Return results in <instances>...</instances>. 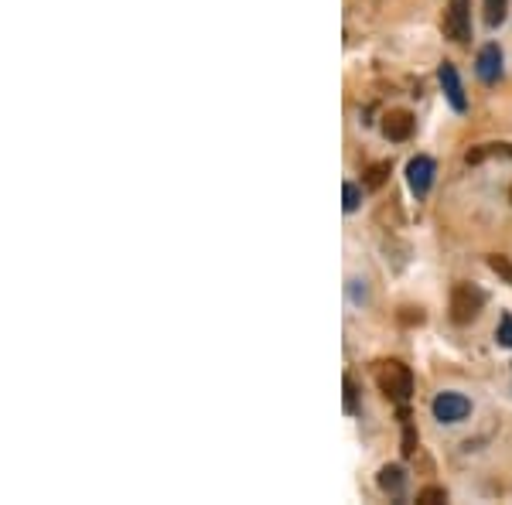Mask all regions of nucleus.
<instances>
[{
	"instance_id": "f257e3e1",
	"label": "nucleus",
	"mask_w": 512,
	"mask_h": 505,
	"mask_svg": "<svg viewBox=\"0 0 512 505\" xmlns=\"http://www.w3.org/2000/svg\"><path fill=\"white\" fill-rule=\"evenodd\" d=\"M376 386H379V393H383L386 400L407 407L410 396H414V372H410V366H403V362L386 359V362H379V366H376Z\"/></svg>"
},
{
	"instance_id": "f03ea898",
	"label": "nucleus",
	"mask_w": 512,
	"mask_h": 505,
	"mask_svg": "<svg viewBox=\"0 0 512 505\" xmlns=\"http://www.w3.org/2000/svg\"><path fill=\"white\" fill-rule=\"evenodd\" d=\"M485 308V291L475 284H454L451 291V304H448V314L454 325H472V321L482 314Z\"/></svg>"
},
{
	"instance_id": "7ed1b4c3",
	"label": "nucleus",
	"mask_w": 512,
	"mask_h": 505,
	"mask_svg": "<svg viewBox=\"0 0 512 505\" xmlns=\"http://www.w3.org/2000/svg\"><path fill=\"white\" fill-rule=\"evenodd\" d=\"M441 28L444 38H451L454 45H468V38H472V0H448Z\"/></svg>"
},
{
	"instance_id": "20e7f679",
	"label": "nucleus",
	"mask_w": 512,
	"mask_h": 505,
	"mask_svg": "<svg viewBox=\"0 0 512 505\" xmlns=\"http://www.w3.org/2000/svg\"><path fill=\"white\" fill-rule=\"evenodd\" d=\"M431 413L437 424H461V420H468V413H472V400H468L465 393H437L434 403H431Z\"/></svg>"
},
{
	"instance_id": "39448f33",
	"label": "nucleus",
	"mask_w": 512,
	"mask_h": 505,
	"mask_svg": "<svg viewBox=\"0 0 512 505\" xmlns=\"http://www.w3.org/2000/svg\"><path fill=\"white\" fill-rule=\"evenodd\" d=\"M434 175H437V164L427 154H417L414 161L407 164L410 192H414L417 198H427V192H431V185H434Z\"/></svg>"
},
{
	"instance_id": "423d86ee",
	"label": "nucleus",
	"mask_w": 512,
	"mask_h": 505,
	"mask_svg": "<svg viewBox=\"0 0 512 505\" xmlns=\"http://www.w3.org/2000/svg\"><path fill=\"white\" fill-rule=\"evenodd\" d=\"M502 65H506V59H502V48L499 45H485L482 52H478L475 59V76L485 82V86H495V82L502 79Z\"/></svg>"
},
{
	"instance_id": "0eeeda50",
	"label": "nucleus",
	"mask_w": 512,
	"mask_h": 505,
	"mask_svg": "<svg viewBox=\"0 0 512 505\" xmlns=\"http://www.w3.org/2000/svg\"><path fill=\"white\" fill-rule=\"evenodd\" d=\"M414 130H417V120H414V113H407V110H390L383 117V137L393 140V144L410 140L414 137Z\"/></svg>"
},
{
	"instance_id": "6e6552de",
	"label": "nucleus",
	"mask_w": 512,
	"mask_h": 505,
	"mask_svg": "<svg viewBox=\"0 0 512 505\" xmlns=\"http://www.w3.org/2000/svg\"><path fill=\"white\" fill-rule=\"evenodd\" d=\"M437 79H441V89H444V96H448V103L458 113H465L468 110V96H465V86H461L458 69H454L451 62H444L441 69H437Z\"/></svg>"
},
{
	"instance_id": "1a4fd4ad",
	"label": "nucleus",
	"mask_w": 512,
	"mask_h": 505,
	"mask_svg": "<svg viewBox=\"0 0 512 505\" xmlns=\"http://www.w3.org/2000/svg\"><path fill=\"white\" fill-rule=\"evenodd\" d=\"M379 488H383L386 495H393V499H403V488H407V471H403L400 465L379 468Z\"/></svg>"
},
{
	"instance_id": "9d476101",
	"label": "nucleus",
	"mask_w": 512,
	"mask_h": 505,
	"mask_svg": "<svg viewBox=\"0 0 512 505\" xmlns=\"http://www.w3.org/2000/svg\"><path fill=\"white\" fill-rule=\"evenodd\" d=\"M489 157H512V144H482V147H475V151H468L465 161L482 164V161H489Z\"/></svg>"
},
{
	"instance_id": "9b49d317",
	"label": "nucleus",
	"mask_w": 512,
	"mask_h": 505,
	"mask_svg": "<svg viewBox=\"0 0 512 505\" xmlns=\"http://www.w3.org/2000/svg\"><path fill=\"white\" fill-rule=\"evenodd\" d=\"M386 178H390V161H376V164H369V168L362 171V185L373 188V192L386 185Z\"/></svg>"
},
{
	"instance_id": "f8f14e48",
	"label": "nucleus",
	"mask_w": 512,
	"mask_h": 505,
	"mask_svg": "<svg viewBox=\"0 0 512 505\" xmlns=\"http://www.w3.org/2000/svg\"><path fill=\"white\" fill-rule=\"evenodd\" d=\"M400 420H403V458H414V451H417V430H414V424H410L407 407L400 410Z\"/></svg>"
},
{
	"instance_id": "ddd939ff",
	"label": "nucleus",
	"mask_w": 512,
	"mask_h": 505,
	"mask_svg": "<svg viewBox=\"0 0 512 505\" xmlns=\"http://www.w3.org/2000/svg\"><path fill=\"white\" fill-rule=\"evenodd\" d=\"M506 7H509V0H485V24L499 28V24L506 21Z\"/></svg>"
},
{
	"instance_id": "4468645a",
	"label": "nucleus",
	"mask_w": 512,
	"mask_h": 505,
	"mask_svg": "<svg viewBox=\"0 0 512 505\" xmlns=\"http://www.w3.org/2000/svg\"><path fill=\"white\" fill-rule=\"evenodd\" d=\"M342 389H345V413H349V417H355V413H359V389H355V379L352 376H345L342 379Z\"/></svg>"
},
{
	"instance_id": "2eb2a0df",
	"label": "nucleus",
	"mask_w": 512,
	"mask_h": 505,
	"mask_svg": "<svg viewBox=\"0 0 512 505\" xmlns=\"http://www.w3.org/2000/svg\"><path fill=\"white\" fill-rule=\"evenodd\" d=\"M342 198H345V212H355L362 205V188L355 181H345L342 185Z\"/></svg>"
},
{
	"instance_id": "dca6fc26",
	"label": "nucleus",
	"mask_w": 512,
	"mask_h": 505,
	"mask_svg": "<svg viewBox=\"0 0 512 505\" xmlns=\"http://www.w3.org/2000/svg\"><path fill=\"white\" fill-rule=\"evenodd\" d=\"M495 342L502 349H512V314H502L499 318V328H495Z\"/></svg>"
},
{
	"instance_id": "f3484780",
	"label": "nucleus",
	"mask_w": 512,
	"mask_h": 505,
	"mask_svg": "<svg viewBox=\"0 0 512 505\" xmlns=\"http://www.w3.org/2000/svg\"><path fill=\"white\" fill-rule=\"evenodd\" d=\"M417 502L420 505H441V502H448V492L431 485V488H424V492H417Z\"/></svg>"
},
{
	"instance_id": "a211bd4d",
	"label": "nucleus",
	"mask_w": 512,
	"mask_h": 505,
	"mask_svg": "<svg viewBox=\"0 0 512 505\" xmlns=\"http://www.w3.org/2000/svg\"><path fill=\"white\" fill-rule=\"evenodd\" d=\"M489 267L499 273V277H506V284H512V263L506 260V256H499V253L489 256Z\"/></svg>"
},
{
	"instance_id": "6ab92c4d",
	"label": "nucleus",
	"mask_w": 512,
	"mask_h": 505,
	"mask_svg": "<svg viewBox=\"0 0 512 505\" xmlns=\"http://www.w3.org/2000/svg\"><path fill=\"white\" fill-rule=\"evenodd\" d=\"M509 198H512V192H509Z\"/></svg>"
}]
</instances>
